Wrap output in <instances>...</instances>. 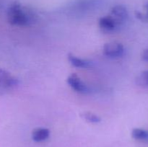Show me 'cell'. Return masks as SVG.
<instances>
[{
  "instance_id": "5bb4252c",
  "label": "cell",
  "mask_w": 148,
  "mask_h": 147,
  "mask_svg": "<svg viewBox=\"0 0 148 147\" xmlns=\"http://www.w3.org/2000/svg\"><path fill=\"white\" fill-rule=\"evenodd\" d=\"M1 7H2V4H1V1H0V9H1Z\"/></svg>"
},
{
  "instance_id": "7c38bea8",
  "label": "cell",
  "mask_w": 148,
  "mask_h": 147,
  "mask_svg": "<svg viewBox=\"0 0 148 147\" xmlns=\"http://www.w3.org/2000/svg\"><path fill=\"white\" fill-rule=\"evenodd\" d=\"M145 11L144 12H142L137 11L135 12L136 17L139 19L140 20L143 22H148V3L145 4Z\"/></svg>"
},
{
  "instance_id": "9c48e42d",
  "label": "cell",
  "mask_w": 148,
  "mask_h": 147,
  "mask_svg": "<svg viewBox=\"0 0 148 147\" xmlns=\"http://www.w3.org/2000/svg\"><path fill=\"white\" fill-rule=\"evenodd\" d=\"M132 136L138 141L148 142V131L142 128H134L132 131Z\"/></svg>"
},
{
  "instance_id": "52a82bcc",
  "label": "cell",
  "mask_w": 148,
  "mask_h": 147,
  "mask_svg": "<svg viewBox=\"0 0 148 147\" xmlns=\"http://www.w3.org/2000/svg\"><path fill=\"white\" fill-rule=\"evenodd\" d=\"M50 135V131L48 128H38L32 132V138L36 142H41L49 138Z\"/></svg>"
},
{
  "instance_id": "30bf717a",
  "label": "cell",
  "mask_w": 148,
  "mask_h": 147,
  "mask_svg": "<svg viewBox=\"0 0 148 147\" xmlns=\"http://www.w3.org/2000/svg\"><path fill=\"white\" fill-rule=\"evenodd\" d=\"M82 118L87 121V122H92V123H97L101 121V118L96 114L91 112H84L80 114Z\"/></svg>"
},
{
  "instance_id": "8fae6325",
  "label": "cell",
  "mask_w": 148,
  "mask_h": 147,
  "mask_svg": "<svg viewBox=\"0 0 148 147\" xmlns=\"http://www.w3.org/2000/svg\"><path fill=\"white\" fill-rule=\"evenodd\" d=\"M135 82L140 86H148V70L141 72L136 78Z\"/></svg>"
},
{
  "instance_id": "8992f818",
  "label": "cell",
  "mask_w": 148,
  "mask_h": 147,
  "mask_svg": "<svg viewBox=\"0 0 148 147\" xmlns=\"http://www.w3.org/2000/svg\"><path fill=\"white\" fill-rule=\"evenodd\" d=\"M98 24L101 30L104 33H112L119 28L110 15L101 17Z\"/></svg>"
},
{
  "instance_id": "ba28073f",
  "label": "cell",
  "mask_w": 148,
  "mask_h": 147,
  "mask_svg": "<svg viewBox=\"0 0 148 147\" xmlns=\"http://www.w3.org/2000/svg\"><path fill=\"white\" fill-rule=\"evenodd\" d=\"M67 56L69 63H70L72 66H75V67L89 68L90 66L91 63L90 61H89L85 60V59L77 57L76 56L72 54V53H69V54L67 55Z\"/></svg>"
},
{
  "instance_id": "277c9868",
  "label": "cell",
  "mask_w": 148,
  "mask_h": 147,
  "mask_svg": "<svg viewBox=\"0 0 148 147\" xmlns=\"http://www.w3.org/2000/svg\"><path fill=\"white\" fill-rule=\"evenodd\" d=\"M124 48L121 43L118 42H109L104 45L103 53L110 58H119L123 56Z\"/></svg>"
},
{
  "instance_id": "5b68a950",
  "label": "cell",
  "mask_w": 148,
  "mask_h": 147,
  "mask_svg": "<svg viewBox=\"0 0 148 147\" xmlns=\"http://www.w3.org/2000/svg\"><path fill=\"white\" fill-rule=\"evenodd\" d=\"M66 82L75 92L82 94H87L90 92L88 86L81 80L80 78L76 74L69 75L66 79Z\"/></svg>"
},
{
  "instance_id": "7a4b0ae2",
  "label": "cell",
  "mask_w": 148,
  "mask_h": 147,
  "mask_svg": "<svg viewBox=\"0 0 148 147\" xmlns=\"http://www.w3.org/2000/svg\"><path fill=\"white\" fill-rule=\"evenodd\" d=\"M18 79L4 69H0V96L9 93L18 85Z\"/></svg>"
},
{
  "instance_id": "3957f363",
  "label": "cell",
  "mask_w": 148,
  "mask_h": 147,
  "mask_svg": "<svg viewBox=\"0 0 148 147\" xmlns=\"http://www.w3.org/2000/svg\"><path fill=\"white\" fill-rule=\"evenodd\" d=\"M119 27H121L128 18V12L123 5L114 6L109 14Z\"/></svg>"
},
{
  "instance_id": "6da1fadb",
  "label": "cell",
  "mask_w": 148,
  "mask_h": 147,
  "mask_svg": "<svg viewBox=\"0 0 148 147\" xmlns=\"http://www.w3.org/2000/svg\"><path fill=\"white\" fill-rule=\"evenodd\" d=\"M7 17L10 24L17 26H28L36 20L35 14L17 1H14L9 7Z\"/></svg>"
},
{
  "instance_id": "4fadbf2b",
  "label": "cell",
  "mask_w": 148,
  "mask_h": 147,
  "mask_svg": "<svg viewBox=\"0 0 148 147\" xmlns=\"http://www.w3.org/2000/svg\"><path fill=\"white\" fill-rule=\"evenodd\" d=\"M142 59L145 61L148 62V48L143 51V54H142Z\"/></svg>"
}]
</instances>
